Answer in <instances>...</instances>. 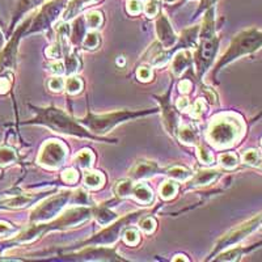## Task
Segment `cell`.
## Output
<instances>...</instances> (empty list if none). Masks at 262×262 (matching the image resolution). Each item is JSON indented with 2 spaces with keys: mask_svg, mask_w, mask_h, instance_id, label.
<instances>
[{
  "mask_svg": "<svg viewBox=\"0 0 262 262\" xmlns=\"http://www.w3.org/2000/svg\"><path fill=\"white\" fill-rule=\"evenodd\" d=\"M261 158V154L257 149H248V151L244 152V155H243V161L245 164H249V165L256 167V165H258Z\"/></svg>",
  "mask_w": 262,
  "mask_h": 262,
  "instance_id": "f1b7e54d",
  "label": "cell"
},
{
  "mask_svg": "<svg viewBox=\"0 0 262 262\" xmlns=\"http://www.w3.org/2000/svg\"><path fill=\"white\" fill-rule=\"evenodd\" d=\"M66 91L71 95H75V93L80 92L81 88H83V81L79 78H75V76H70L67 80L64 81Z\"/></svg>",
  "mask_w": 262,
  "mask_h": 262,
  "instance_id": "83f0119b",
  "label": "cell"
},
{
  "mask_svg": "<svg viewBox=\"0 0 262 262\" xmlns=\"http://www.w3.org/2000/svg\"><path fill=\"white\" fill-rule=\"evenodd\" d=\"M96 217H97L98 223L101 224V226H105V224L111 223L113 221L114 217H116V214H113V212L106 209H100L96 212Z\"/></svg>",
  "mask_w": 262,
  "mask_h": 262,
  "instance_id": "4dcf8cb0",
  "label": "cell"
},
{
  "mask_svg": "<svg viewBox=\"0 0 262 262\" xmlns=\"http://www.w3.org/2000/svg\"><path fill=\"white\" fill-rule=\"evenodd\" d=\"M176 107L179 111H188L189 109V100L188 98H179L176 102Z\"/></svg>",
  "mask_w": 262,
  "mask_h": 262,
  "instance_id": "bcb514c9",
  "label": "cell"
},
{
  "mask_svg": "<svg viewBox=\"0 0 262 262\" xmlns=\"http://www.w3.org/2000/svg\"><path fill=\"white\" fill-rule=\"evenodd\" d=\"M85 23L88 29L95 30L98 27H101L102 24V13L98 11H90L85 15Z\"/></svg>",
  "mask_w": 262,
  "mask_h": 262,
  "instance_id": "cb8c5ba5",
  "label": "cell"
},
{
  "mask_svg": "<svg viewBox=\"0 0 262 262\" xmlns=\"http://www.w3.org/2000/svg\"><path fill=\"white\" fill-rule=\"evenodd\" d=\"M196 155H198V159L202 164H206V165H210V164L214 163V156H212L211 152L209 149H206L205 147L198 146V149H196Z\"/></svg>",
  "mask_w": 262,
  "mask_h": 262,
  "instance_id": "1f68e13d",
  "label": "cell"
},
{
  "mask_svg": "<svg viewBox=\"0 0 262 262\" xmlns=\"http://www.w3.org/2000/svg\"><path fill=\"white\" fill-rule=\"evenodd\" d=\"M60 54H62V43H60L59 41H58L57 43L51 45L50 48L46 50V55H48L49 58H51V59H57V58H59Z\"/></svg>",
  "mask_w": 262,
  "mask_h": 262,
  "instance_id": "f35d334b",
  "label": "cell"
},
{
  "mask_svg": "<svg viewBox=\"0 0 262 262\" xmlns=\"http://www.w3.org/2000/svg\"><path fill=\"white\" fill-rule=\"evenodd\" d=\"M63 2L64 0H54V2L49 3L46 7H43L41 12L36 17V20H34V23L32 24V29L42 30L45 29L48 25H50L55 20L57 15H59L62 8H66L63 6Z\"/></svg>",
  "mask_w": 262,
  "mask_h": 262,
  "instance_id": "8fae6325",
  "label": "cell"
},
{
  "mask_svg": "<svg viewBox=\"0 0 262 262\" xmlns=\"http://www.w3.org/2000/svg\"><path fill=\"white\" fill-rule=\"evenodd\" d=\"M170 92H168L167 95L163 96V97L159 100L161 102V106H163V114H164V123H165V127L169 131L170 134H177V125H179V117L177 113L173 109L172 104L169 102L168 97H169Z\"/></svg>",
  "mask_w": 262,
  "mask_h": 262,
  "instance_id": "4fadbf2b",
  "label": "cell"
},
{
  "mask_svg": "<svg viewBox=\"0 0 262 262\" xmlns=\"http://www.w3.org/2000/svg\"><path fill=\"white\" fill-rule=\"evenodd\" d=\"M97 0H70V3L66 6L63 11V21H69L80 12L81 9L85 8L88 4L96 3Z\"/></svg>",
  "mask_w": 262,
  "mask_h": 262,
  "instance_id": "2e32d148",
  "label": "cell"
},
{
  "mask_svg": "<svg viewBox=\"0 0 262 262\" xmlns=\"http://www.w3.org/2000/svg\"><path fill=\"white\" fill-rule=\"evenodd\" d=\"M67 155V148L63 143L58 140H48L43 146L37 161L39 165L48 168V169H57L62 167Z\"/></svg>",
  "mask_w": 262,
  "mask_h": 262,
  "instance_id": "5b68a950",
  "label": "cell"
},
{
  "mask_svg": "<svg viewBox=\"0 0 262 262\" xmlns=\"http://www.w3.org/2000/svg\"><path fill=\"white\" fill-rule=\"evenodd\" d=\"M191 53L189 50H180L179 53L174 55V59L172 63V71L176 76H180L185 70L189 69V66L191 63Z\"/></svg>",
  "mask_w": 262,
  "mask_h": 262,
  "instance_id": "9a60e30c",
  "label": "cell"
},
{
  "mask_svg": "<svg viewBox=\"0 0 262 262\" xmlns=\"http://www.w3.org/2000/svg\"><path fill=\"white\" fill-rule=\"evenodd\" d=\"M217 0H202L201 2V6H200V12L205 11V9H209L211 7H214V4L216 3Z\"/></svg>",
  "mask_w": 262,
  "mask_h": 262,
  "instance_id": "c3c4849f",
  "label": "cell"
},
{
  "mask_svg": "<svg viewBox=\"0 0 262 262\" xmlns=\"http://www.w3.org/2000/svg\"><path fill=\"white\" fill-rule=\"evenodd\" d=\"M179 90L182 93H189L191 90V83L189 80H182L179 84Z\"/></svg>",
  "mask_w": 262,
  "mask_h": 262,
  "instance_id": "7dc6e473",
  "label": "cell"
},
{
  "mask_svg": "<svg viewBox=\"0 0 262 262\" xmlns=\"http://www.w3.org/2000/svg\"><path fill=\"white\" fill-rule=\"evenodd\" d=\"M261 226H262V222H261Z\"/></svg>",
  "mask_w": 262,
  "mask_h": 262,
  "instance_id": "f907efd6",
  "label": "cell"
},
{
  "mask_svg": "<svg viewBox=\"0 0 262 262\" xmlns=\"http://www.w3.org/2000/svg\"><path fill=\"white\" fill-rule=\"evenodd\" d=\"M50 71L53 72L54 75H62L66 72L64 69V63L63 62H55L50 66Z\"/></svg>",
  "mask_w": 262,
  "mask_h": 262,
  "instance_id": "ee69618b",
  "label": "cell"
},
{
  "mask_svg": "<svg viewBox=\"0 0 262 262\" xmlns=\"http://www.w3.org/2000/svg\"><path fill=\"white\" fill-rule=\"evenodd\" d=\"M123 240H125L126 244L128 245H137L139 243V233L135 231V229H127L123 235Z\"/></svg>",
  "mask_w": 262,
  "mask_h": 262,
  "instance_id": "d590c367",
  "label": "cell"
},
{
  "mask_svg": "<svg viewBox=\"0 0 262 262\" xmlns=\"http://www.w3.org/2000/svg\"><path fill=\"white\" fill-rule=\"evenodd\" d=\"M17 161V154L9 147H0V167H7Z\"/></svg>",
  "mask_w": 262,
  "mask_h": 262,
  "instance_id": "44dd1931",
  "label": "cell"
},
{
  "mask_svg": "<svg viewBox=\"0 0 262 262\" xmlns=\"http://www.w3.org/2000/svg\"><path fill=\"white\" fill-rule=\"evenodd\" d=\"M33 18H28L24 24L21 25L17 29V32L15 33V36L11 41L8 42V45L4 48V50L0 54V72H4L7 70H12L15 67L16 63V54H17V45L18 41H20V37L23 36V33L28 29V27H30Z\"/></svg>",
  "mask_w": 262,
  "mask_h": 262,
  "instance_id": "9c48e42d",
  "label": "cell"
},
{
  "mask_svg": "<svg viewBox=\"0 0 262 262\" xmlns=\"http://www.w3.org/2000/svg\"><path fill=\"white\" fill-rule=\"evenodd\" d=\"M144 114L143 112H116V113L111 114H102V116H95V114H88L85 118L81 119V123L93 130V133L97 134H105L107 131H111L114 126L118 123L127 121L134 117H139Z\"/></svg>",
  "mask_w": 262,
  "mask_h": 262,
  "instance_id": "277c9868",
  "label": "cell"
},
{
  "mask_svg": "<svg viewBox=\"0 0 262 262\" xmlns=\"http://www.w3.org/2000/svg\"><path fill=\"white\" fill-rule=\"evenodd\" d=\"M75 163L78 164L80 168H83V169H86V168H90L92 165L93 155L88 149H83V151H80L78 155L75 156Z\"/></svg>",
  "mask_w": 262,
  "mask_h": 262,
  "instance_id": "d4e9b609",
  "label": "cell"
},
{
  "mask_svg": "<svg viewBox=\"0 0 262 262\" xmlns=\"http://www.w3.org/2000/svg\"><path fill=\"white\" fill-rule=\"evenodd\" d=\"M74 195L70 191H63V193L57 194V195L51 196L50 200H48L46 202L41 203V205L37 207L34 211H33L32 216V222H36V223H41V222H46L51 217L55 216L58 211L64 207V205L70 201V198Z\"/></svg>",
  "mask_w": 262,
  "mask_h": 262,
  "instance_id": "8992f818",
  "label": "cell"
},
{
  "mask_svg": "<svg viewBox=\"0 0 262 262\" xmlns=\"http://www.w3.org/2000/svg\"><path fill=\"white\" fill-rule=\"evenodd\" d=\"M217 45H219V39L215 34L214 36L201 37V46L195 53V64L200 75H202L206 70L209 69L210 64L214 62Z\"/></svg>",
  "mask_w": 262,
  "mask_h": 262,
  "instance_id": "52a82bcc",
  "label": "cell"
},
{
  "mask_svg": "<svg viewBox=\"0 0 262 262\" xmlns=\"http://www.w3.org/2000/svg\"><path fill=\"white\" fill-rule=\"evenodd\" d=\"M203 112H205V102L202 100H198V101H195L194 106L191 107V116L194 118H198V117L202 116Z\"/></svg>",
  "mask_w": 262,
  "mask_h": 262,
  "instance_id": "b9f144b4",
  "label": "cell"
},
{
  "mask_svg": "<svg viewBox=\"0 0 262 262\" xmlns=\"http://www.w3.org/2000/svg\"><path fill=\"white\" fill-rule=\"evenodd\" d=\"M143 11L148 17H155L159 13V3L156 0H148L143 7Z\"/></svg>",
  "mask_w": 262,
  "mask_h": 262,
  "instance_id": "836d02e7",
  "label": "cell"
},
{
  "mask_svg": "<svg viewBox=\"0 0 262 262\" xmlns=\"http://www.w3.org/2000/svg\"><path fill=\"white\" fill-rule=\"evenodd\" d=\"M155 226H156V222L154 221V217H144L143 221H140L139 223V228L146 233L154 232Z\"/></svg>",
  "mask_w": 262,
  "mask_h": 262,
  "instance_id": "8d00e7d4",
  "label": "cell"
},
{
  "mask_svg": "<svg viewBox=\"0 0 262 262\" xmlns=\"http://www.w3.org/2000/svg\"><path fill=\"white\" fill-rule=\"evenodd\" d=\"M159 170L158 164L154 161H140L131 170V177L134 180H144L149 179L154 174H156Z\"/></svg>",
  "mask_w": 262,
  "mask_h": 262,
  "instance_id": "5bb4252c",
  "label": "cell"
},
{
  "mask_svg": "<svg viewBox=\"0 0 262 262\" xmlns=\"http://www.w3.org/2000/svg\"><path fill=\"white\" fill-rule=\"evenodd\" d=\"M137 76L139 80L142 81H148L149 79L152 78V71L149 67H147V66H142V67H139L137 71Z\"/></svg>",
  "mask_w": 262,
  "mask_h": 262,
  "instance_id": "ab89813d",
  "label": "cell"
},
{
  "mask_svg": "<svg viewBox=\"0 0 262 262\" xmlns=\"http://www.w3.org/2000/svg\"><path fill=\"white\" fill-rule=\"evenodd\" d=\"M177 135H179V139L186 144L194 146V144L200 143V134H198L196 128L190 125L181 126V127L177 130Z\"/></svg>",
  "mask_w": 262,
  "mask_h": 262,
  "instance_id": "e0dca14e",
  "label": "cell"
},
{
  "mask_svg": "<svg viewBox=\"0 0 262 262\" xmlns=\"http://www.w3.org/2000/svg\"><path fill=\"white\" fill-rule=\"evenodd\" d=\"M78 179H79L78 172H76L75 169H72V168L66 169L64 172L62 173V180L64 182H67V184H75V182L78 181Z\"/></svg>",
  "mask_w": 262,
  "mask_h": 262,
  "instance_id": "74e56055",
  "label": "cell"
},
{
  "mask_svg": "<svg viewBox=\"0 0 262 262\" xmlns=\"http://www.w3.org/2000/svg\"><path fill=\"white\" fill-rule=\"evenodd\" d=\"M11 88V81L6 78H0V95H6Z\"/></svg>",
  "mask_w": 262,
  "mask_h": 262,
  "instance_id": "f6af8a7d",
  "label": "cell"
},
{
  "mask_svg": "<svg viewBox=\"0 0 262 262\" xmlns=\"http://www.w3.org/2000/svg\"><path fill=\"white\" fill-rule=\"evenodd\" d=\"M37 118L33 119L32 123H39L45 125L49 128H51L55 133L66 135H74L78 138H91V139H97L92 134H88L84 128L80 127V125L75 122L74 119L70 118V116L64 113L57 107H45V109H36Z\"/></svg>",
  "mask_w": 262,
  "mask_h": 262,
  "instance_id": "6da1fadb",
  "label": "cell"
},
{
  "mask_svg": "<svg viewBox=\"0 0 262 262\" xmlns=\"http://www.w3.org/2000/svg\"><path fill=\"white\" fill-rule=\"evenodd\" d=\"M156 34H158L159 41L163 43L164 49H170L177 41V36L173 32L172 25L169 24L167 16L161 15L160 17L156 20Z\"/></svg>",
  "mask_w": 262,
  "mask_h": 262,
  "instance_id": "7c38bea8",
  "label": "cell"
},
{
  "mask_svg": "<svg viewBox=\"0 0 262 262\" xmlns=\"http://www.w3.org/2000/svg\"><path fill=\"white\" fill-rule=\"evenodd\" d=\"M98 34L95 32H90L86 33L85 37H84V41H83V46L85 49H90V50H93L98 46L100 43V38H98Z\"/></svg>",
  "mask_w": 262,
  "mask_h": 262,
  "instance_id": "f546056e",
  "label": "cell"
},
{
  "mask_svg": "<svg viewBox=\"0 0 262 262\" xmlns=\"http://www.w3.org/2000/svg\"><path fill=\"white\" fill-rule=\"evenodd\" d=\"M63 86H64V81L59 76H55V78L50 79V81H49V88L54 92H60L63 90Z\"/></svg>",
  "mask_w": 262,
  "mask_h": 262,
  "instance_id": "60d3db41",
  "label": "cell"
},
{
  "mask_svg": "<svg viewBox=\"0 0 262 262\" xmlns=\"http://www.w3.org/2000/svg\"><path fill=\"white\" fill-rule=\"evenodd\" d=\"M242 121L232 114H224L215 118L210 123L209 130H207V139L217 148H224L237 142L238 138L242 137Z\"/></svg>",
  "mask_w": 262,
  "mask_h": 262,
  "instance_id": "7a4b0ae2",
  "label": "cell"
},
{
  "mask_svg": "<svg viewBox=\"0 0 262 262\" xmlns=\"http://www.w3.org/2000/svg\"><path fill=\"white\" fill-rule=\"evenodd\" d=\"M238 158L233 152H226L219 156V164L226 169H233L237 165Z\"/></svg>",
  "mask_w": 262,
  "mask_h": 262,
  "instance_id": "484cf974",
  "label": "cell"
},
{
  "mask_svg": "<svg viewBox=\"0 0 262 262\" xmlns=\"http://www.w3.org/2000/svg\"><path fill=\"white\" fill-rule=\"evenodd\" d=\"M116 193L119 196H134L135 200L146 205L154 201V194L147 185L134 184L131 180L119 181L116 186Z\"/></svg>",
  "mask_w": 262,
  "mask_h": 262,
  "instance_id": "ba28073f",
  "label": "cell"
},
{
  "mask_svg": "<svg viewBox=\"0 0 262 262\" xmlns=\"http://www.w3.org/2000/svg\"><path fill=\"white\" fill-rule=\"evenodd\" d=\"M262 222V214L257 215L256 217L250 219V221L245 222L244 224L238 226L237 228L232 229L231 232L227 233L223 238H222L219 244H217V249H223V248H228L229 245H235L236 243L242 242L243 238L247 237L249 233H252L254 229L258 226H261Z\"/></svg>",
  "mask_w": 262,
  "mask_h": 262,
  "instance_id": "30bf717a",
  "label": "cell"
},
{
  "mask_svg": "<svg viewBox=\"0 0 262 262\" xmlns=\"http://www.w3.org/2000/svg\"><path fill=\"white\" fill-rule=\"evenodd\" d=\"M177 184L174 181H165L160 186V194L164 200H170L176 195Z\"/></svg>",
  "mask_w": 262,
  "mask_h": 262,
  "instance_id": "4316f807",
  "label": "cell"
},
{
  "mask_svg": "<svg viewBox=\"0 0 262 262\" xmlns=\"http://www.w3.org/2000/svg\"><path fill=\"white\" fill-rule=\"evenodd\" d=\"M258 167L262 169V158H261V160H259V163H258Z\"/></svg>",
  "mask_w": 262,
  "mask_h": 262,
  "instance_id": "681fc988",
  "label": "cell"
},
{
  "mask_svg": "<svg viewBox=\"0 0 262 262\" xmlns=\"http://www.w3.org/2000/svg\"><path fill=\"white\" fill-rule=\"evenodd\" d=\"M144 4L140 0H128L127 3V12L130 15H139L143 11Z\"/></svg>",
  "mask_w": 262,
  "mask_h": 262,
  "instance_id": "e575fe53",
  "label": "cell"
},
{
  "mask_svg": "<svg viewBox=\"0 0 262 262\" xmlns=\"http://www.w3.org/2000/svg\"><path fill=\"white\" fill-rule=\"evenodd\" d=\"M41 3V0H16V9H15V16H13L12 25L15 24L16 20L20 17L23 13H25L27 11H29L30 8L36 7L37 4Z\"/></svg>",
  "mask_w": 262,
  "mask_h": 262,
  "instance_id": "d6986e66",
  "label": "cell"
},
{
  "mask_svg": "<svg viewBox=\"0 0 262 262\" xmlns=\"http://www.w3.org/2000/svg\"><path fill=\"white\" fill-rule=\"evenodd\" d=\"M32 198L29 195H24V194H18V195L11 196L8 200L0 202L2 206H6V207H11V209H18V207H24L28 203H30Z\"/></svg>",
  "mask_w": 262,
  "mask_h": 262,
  "instance_id": "ffe728a7",
  "label": "cell"
},
{
  "mask_svg": "<svg viewBox=\"0 0 262 262\" xmlns=\"http://www.w3.org/2000/svg\"><path fill=\"white\" fill-rule=\"evenodd\" d=\"M13 232H15V228L11 224L6 223V222H0V236H9Z\"/></svg>",
  "mask_w": 262,
  "mask_h": 262,
  "instance_id": "7bdbcfd3",
  "label": "cell"
},
{
  "mask_svg": "<svg viewBox=\"0 0 262 262\" xmlns=\"http://www.w3.org/2000/svg\"><path fill=\"white\" fill-rule=\"evenodd\" d=\"M104 182V176L100 172H86L84 174V184L91 189L100 188Z\"/></svg>",
  "mask_w": 262,
  "mask_h": 262,
  "instance_id": "7402d4cb",
  "label": "cell"
},
{
  "mask_svg": "<svg viewBox=\"0 0 262 262\" xmlns=\"http://www.w3.org/2000/svg\"><path fill=\"white\" fill-rule=\"evenodd\" d=\"M66 71L69 72L70 75L75 74V72L78 71V67H79V60L78 58L75 57L74 54H69L67 55V59H66Z\"/></svg>",
  "mask_w": 262,
  "mask_h": 262,
  "instance_id": "d6a6232c",
  "label": "cell"
},
{
  "mask_svg": "<svg viewBox=\"0 0 262 262\" xmlns=\"http://www.w3.org/2000/svg\"><path fill=\"white\" fill-rule=\"evenodd\" d=\"M191 174L193 173L184 167H173L168 170V176L174 180V181H186V180L190 179Z\"/></svg>",
  "mask_w": 262,
  "mask_h": 262,
  "instance_id": "603a6c76",
  "label": "cell"
},
{
  "mask_svg": "<svg viewBox=\"0 0 262 262\" xmlns=\"http://www.w3.org/2000/svg\"><path fill=\"white\" fill-rule=\"evenodd\" d=\"M217 176H219V172L215 169L200 170L193 179L191 184H193V186H202V185L211 184L217 179Z\"/></svg>",
  "mask_w": 262,
  "mask_h": 262,
  "instance_id": "ac0fdd59",
  "label": "cell"
},
{
  "mask_svg": "<svg viewBox=\"0 0 262 262\" xmlns=\"http://www.w3.org/2000/svg\"><path fill=\"white\" fill-rule=\"evenodd\" d=\"M262 48V30L250 28V29L243 30L231 42L228 50L224 53L222 59L217 62L216 70H221L223 66L233 62L237 58L244 57L248 54H252Z\"/></svg>",
  "mask_w": 262,
  "mask_h": 262,
  "instance_id": "3957f363",
  "label": "cell"
}]
</instances>
